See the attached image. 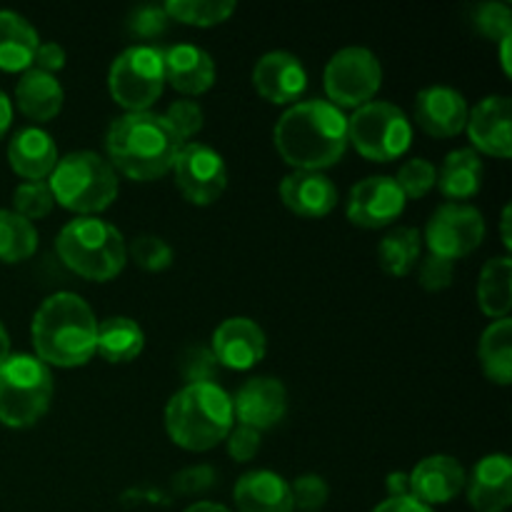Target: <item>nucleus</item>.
<instances>
[{
	"mask_svg": "<svg viewBox=\"0 0 512 512\" xmlns=\"http://www.w3.org/2000/svg\"><path fill=\"white\" fill-rule=\"evenodd\" d=\"M273 140L285 163L295 170L320 173L348 150V118L328 100H303L280 115Z\"/></svg>",
	"mask_w": 512,
	"mask_h": 512,
	"instance_id": "obj_1",
	"label": "nucleus"
},
{
	"mask_svg": "<svg viewBox=\"0 0 512 512\" xmlns=\"http://www.w3.org/2000/svg\"><path fill=\"white\" fill-rule=\"evenodd\" d=\"M183 145L168 120L150 110L120 115L110 123L105 135L108 163L138 183L158 180L173 170Z\"/></svg>",
	"mask_w": 512,
	"mask_h": 512,
	"instance_id": "obj_2",
	"label": "nucleus"
},
{
	"mask_svg": "<svg viewBox=\"0 0 512 512\" xmlns=\"http://www.w3.org/2000/svg\"><path fill=\"white\" fill-rule=\"evenodd\" d=\"M30 333L40 363L80 368L95 355L98 318L80 295L53 293L35 310Z\"/></svg>",
	"mask_w": 512,
	"mask_h": 512,
	"instance_id": "obj_3",
	"label": "nucleus"
},
{
	"mask_svg": "<svg viewBox=\"0 0 512 512\" xmlns=\"http://www.w3.org/2000/svg\"><path fill=\"white\" fill-rule=\"evenodd\" d=\"M165 430L178 448L205 453L233 430V403L218 383H193L168 400Z\"/></svg>",
	"mask_w": 512,
	"mask_h": 512,
	"instance_id": "obj_4",
	"label": "nucleus"
},
{
	"mask_svg": "<svg viewBox=\"0 0 512 512\" xmlns=\"http://www.w3.org/2000/svg\"><path fill=\"white\" fill-rule=\"evenodd\" d=\"M55 253L65 268L95 283L113 280L128 263V245L123 233L100 218L70 220L58 233Z\"/></svg>",
	"mask_w": 512,
	"mask_h": 512,
	"instance_id": "obj_5",
	"label": "nucleus"
},
{
	"mask_svg": "<svg viewBox=\"0 0 512 512\" xmlns=\"http://www.w3.org/2000/svg\"><path fill=\"white\" fill-rule=\"evenodd\" d=\"M48 188L55 203L65 210L78 213L80 218H95V213H103L118 198V175L98 153L75 150L58 158Z\"/></svg>",
	"mask_w": 512,
	"mask_h": 512,
	"instance_id": "obj_6",
	"label": "nucleus"
},
{
	"mask_svg": "<svg viewBox=\"0 0 512 512\" xmlns=\"http://www.w3.org/2000/svg\"><path fill=\"white\" fill-rule=\"evenodd\" d=\"M53 400V375L35 355L15 353L0 363V423L23 430L38 423Z\"/></svg>",
	"mask_w": 512,
	"mask_h": 512,
	"instance_id": "obj_7",
	"label": "nucleus"
},
{
	"mask_svg": "<svg viewBox=\"0 0 512 512\" xmlns=\"http://www.w3.org/2000/svg\"><path fill=\"white\" fill-rule=\"evenodd\" d=\"M348 143L373 163H390L408 153L413 125L398 105L370 100L348 118Z\"/></svg>",
	"mask_w": 512,
	"mask_h": 512,
	"instance_id": "obj_8",
	"label": "nucleus"
},
{
	"mask_svg": "<svg viewBox=\"0 0 512 512\" xmlns=\"http://www.w3.org/2000/svg\"><path fill=\"white\" fill-rule=\"evenodd\" d=\"M163 50L155 45H130L110 65L108 90L128 113H145L163 95Z\"/></svg>",
	"mask_w": 512,
	"mask_h": 512,
	"instance_id": "obj_9",
	"label": "nucleus"
},
{
	"mask_svg": "<svg viewBox=\"0 0 512 512\" xmlns=\"http://www.w3.org/2000/svg\"><path fill=\"white\" fill-rule=\"evenodd\" d=\"M380 83H383V68L368 48L358 45L343 48L325 65L323 85L328 103H333L335 108H363L375 98Z\"/></svg>",
	"mask_w": 512,
	"mask_h": 512,
	"instance_id": "obj_10",
	"label": "nucleus"
},
{
	"mask_svg": "<svg viewBox=\"0 0 512 512\" xmlns=\"http://www.w3.org/2000/svg\"><path fill=\"white\" fill-rule=\"evenodd\" d=\"M485 238V220L478 208L468 203H445L430 215L425 225V245L430 255L460 260L480 248Z\"/></svg>",
	"mask_w": 512,
	"mask_h": 512,
	"instance_id": "obj_11",
	"label": "nucleus"
},
{
	"mask_svg": "<svg viewBox=\"0 0 512 512\" xmlns=\"http://www.w3.org/2000/svg\"><path fill=\"white\" fill-rule=\"evenodd\" d=\"M175 183L188 203L213 205L228 188V168L218 150L203 143H185L173 165Z\"/></svg>",
	"mask_w": 512,
	"mask_h": 512,
	"instance_id": "obj_12",
	"label": "nucleus"
},
{
	"mask_svg": "<svg viewBox=\"0 0 512 512\" xmlns=\"http://www.w3.org/2000/svg\"><path fill=\"white\" fill-rule=\"evenodd\" d=\"M405 195L395 178L373 175L353 185L348 195V220L358 228L378 230L398 220L405 210Z\"/></svg>",
	"mask_w": 512,
	"mask_h": 512,
	"instance_id": "obj_13",
	"label": "nucleus"
},
{
	"mask_svg": "<svg viewBox=\"0 0 512 512\" xmlns=\"http://www.w3.org/2000/svg\"><path fill=\"white\" fill-rule=\"evenodd\" d=\"M253 85L273 105H288L303 98L308 90V73L298 55L288 50H270L255 63Z\"/></svg>",
	"mask_w": 512,
	"mask_h": 512,
	"instance_id": "obj_14",
	"label": "nucleus"
},
{
	"mask_svg": "<svg viewBox=\"0 0 512 512\" xmlns=\"http://www.w3.org/2000/svg\"><path fill=\"white\" fill-rule=\"evenodd\" d=\"M475 153L508 160L512 155V105L505 95H488L468 113L465 123Z\"/></svg>",
	"mask_w": 512,
	"mask_h": 512,
	"instance_id": "obj_15",
	"label": "nucleus"
},
{
	"mask_svg": "<svg viewBox=\"0 0 512 512\" xmlns=\"http://www.w3.org/2000/svg\"><path fill=\"white\" fill-rule=\"evenodd\" d=\"M230 403H233V415L238 418V425L263 433V430L275 428L285 418L288 393L280 380L253 378L240 385Z\"/></svg>",
	"mask_w": 512,
	"mask_h": 512,
	"instance_id": "obj_16",
	"label": "nucleus"
},
{
	"mask_svg": "<svg viewBox=\"0 0 512 512\" xmlns=\"http://www.w3.org/2000/svg\"><path fill=\"white\" fill-rule=\"evenodd\" d=\"M213 355L218 365L230 370H250L265 358V333L255 320L228 318L215 328L213 333Z\"/></svg>",
	"mask_w": 512,
	"mask_h": 512,
	"instance_id": "obj_17",
	"label": "nucleus"
},
{
	"mask_svg": "<svg viewBox=\"0 0 512 512\" xmlns=\"http://www.w3.org/2000/svg\"><path fill=\"white\" fill-rule=\"evenodd\" d=\"M468 103L458 90L448 85H430L415 98V123L435 138H453L468 123Z\"/></svg>",
	"mask_w": 512,
	"mask_h": 512,
	"instance_id": "obj_18",
	"label": "nucleus"
},
{
	"mask_svg": "<svg viewBox=\"0 0 512 512\" xmlns=\"http://www.w3.org/2000/svg\"><path fill=\"white\" fill-rule=\"evenodd\" d=\"M475 512H505L512 503V460L505 453L485 455L465 480Z\"/></svg>",
	"mask_w": 512,
	"mask_h": 512,
	"instance_id": "obj_19",
	"label": "nucleus"
},
{
	"mask_svg": "<svg viewBox=\"0 0 512 512\" xmlns=\"http://www.w3.org/2000/svg\"><path fill=\"white\" fill-rule=\"evenodd\" d=\"M408 478L410 495L433 508V505H443L458 498L465 490L468 475H465L463 465L450 455H430L415 465Z\"/></svg>",
	"mask_w": 512,
	"mask_h": 512,
	"instance_id": "obj_20",
	"label": "nucleus"
},
{
	"mask_svg": "<svg viewBox=\"0 0 512 512\" xmlns=\"http://www.w3.org/2000/svg\"><path fill=\"white\" fill-rule=\"evenodd\" d=\"M280 200L300 218H325L338 205V188L328 175L295 170L280 183Z\"/></svg>",
	"mask_w": 512,
	"mask_h": 512,
	"instance_id": "obj_21",
	"label": "nucleus"
},
{
	"mask_svg": "<svg viewBox=\"0 0 512 512\" xmlns=\"http://www.w3.org/2000/svg\"><path fill=\"white\" fill-rule=\"evenodd\" d=\"M165 83L183 95H200L215 85V60L203 48L190 43L173 45L163 50Z\"/></svg>",
	"mask_w": 512,
	"mask_h": 512,
	"instance_id": "obj_22",
	"label": "nucleus"
},
{
	"mask_svg": "<svg viewBox=\"0 0 512 512\" xmlns=\"http://www.w3.org/2000/svg\"><path fill=\"white\" fill-rule=\"evenodd\" d=\"M235 508L240 512H293L290 483L273 470H253L235 483Z\"/></svg>",
	"mask_w": 512,
	"mask_h": 512,
	"instance_id": "obj_23",
	"label": "nucleus"
},
{
	"mask_svg": "<svg viewBox=\"0 0 512 512\" xmlns=\"http://www.w3.org/2000/svg\"><path fill=\"white\" fill-rule=\"evenodd\" d=\"M8 163L20 178L45 180L58 165V148L53 135L43 128H23L13 135L8 145Z\"/></svg>",
	"mask_w": 512,
	"mask_h": 512,
	"instance_id": "obj_24",
	"label": "nucleus"
},
{
	"mask_svg": "<svg viewBox=\"0 0 512 512\" xmlns=\"http://www.w3.org/2000/svg\"><path fill=\"white\" fill-rule=\"evenodd\" d=\"M38 45V30L23 15L15 10H0V70L5 73L30 70Z\"/></svg>",
	"mask_w": 512,
	"mask_h": 512,
	"instance_id": "obj_25",
	"label": "nucleus"
},
{
	"mask_svg": "<svg viewBox=\"0 0 512 512\" xmlns=\"http://www.w3.org/2000/svg\"><path fill=\"white\" fill-rule=\"evenodd\" d=\"M65 93L60 88V83L55 80V75L43 73V70H25L23 78L15 85V103L23 110V115H28L30 120H38V123H48L63 108Z\"/></svg>",
	"mask_w": 512,
	"mask_h": 512,
	"instance_id": "obj_26",
	"label": "nucleus"
},
{
	"mask_svg": "<svg viewBox=\"0 0 512 512\" xmlns=\"http://www.w3.org/2000/svg\"><path fill=\"white\" fill-rule=\"evenodd\" d=\"M483 160L473 148H460L445 155L443 168L438 173V188L450 203L455 200H468L478 195L483 185Z\"/></svg>",
	"mask_w": 512,
	"mask_h": 512,
	"instance_id": "obj_27",
	"label": "nucleus"
},
{
	"mask_svg": "<svg viewBox=\"0 0 512 512\" xmlns=\"http://www.w3.org/2000/svg\"><path fill=\"white\" fill-rule=\"evenodd\" d=\"M145 348L143 328L133 318H108L98 323L95 353L108 363H133Z\"/></svg>",
	"mask_w": 512,
	"mask_h": 512,
	"instance_id": "obj_28",
	"label": "nucleus"
},
{
	"mask_svg": "<svg viewBox=\"0 0 512 512\" xmlns=\"http://www.w3.org/2000/svg\"><path fill=\"white\" fill-rule=\"evenodd\" d=\"M478 303L488 318L503 320L512 308V260L500 255L485 263L478 280Z\"/></svg>",
	"mask_w": 512,
	"mask_h": 512,
	"instance_id": "obj_29",
	"label": "nucleus"
},
{
	"mask_svg": "<svg viewBox=\"0 0 512 512\" xmlns=\"http://www.w3.org/2000/svg\"><path fill=\"white\" fill-rule=\"evenodd\" d=\"M480 365L490 383H512V320H493L480 338Z\"/></svg>",
	"mask_w": 512,
	"mask_h": 512,
	"instance_id": "obj_30",
	"label": "nucleus"
},
{
	"mask_svg": "<svg viewBox=\"0 0 512 512\" xmlns=\"http://www.w3.org/2000/svg\"><path fill=\"white\" fill-rule=\"evenodd\" d=\"M423 238L415 228H393L378 245V263L393 278H405L420 263Z\"/></svg>",
	"mask_w": 512,
	"mask_h": 512,
	"instance_id": "obj_31",
	"label": "nucleus"
},
{
	"mask_svg": "<svg viewBox=\"0 0 512 512\" xmlns=\"http://www.w3.org/2000/svg\"><path fill=\"white\" fill-rule=\"evenodd\" d=\"M38 250V230L15 210H0V260L23 263Z\"/></svg>",
	"mask_w": 512,
	"mask_h": 512,
	"instance_id": "obj_32",
	"label": "nucleus"
},
{
	"mask_svg": "<svg viewBox=\"0 0 512 512\" xmlns=\"http://www.w3.org/2000/svg\"><path fill=\"white\" fill-rule=\"evenodd\" d=\"M163 10L170 20H178V23L213 28L235 13V3L233 0H168Z\"/></svg>",
	"mask_w": 512,
	"mask_h": 512,
	"instance_id": "obj_33",
	"label": "nucleus"
},
{
	"mask_svg": "<svg viewBox=\"0 0 512 512\" xmlns=\"http://www.w3.org/2000/svg\"><path fill=\"white\" fill-rule=\"evenodd\" d=\"M53 205L55 198L45 180H33V183L25 180V183H20L13 193V210L18 215H23L25 220H30V223L50 215Z\"/></svg>",
	"mask_w": 512,
	"mask_h": 512,
	"instance_id": "obj_34",
	"label": "nucleus"
},
{
	"mask_svg": "<svg viewBox=\"0 0 512 512\" xmlns=\"http://www.w3.org/2000/svg\"><path fill=\"white\" fill-rule=\"evenodd\" d=\"M395 183L403 190L405 198L420 200L435 188V183H438V170H435V165L430 163V160L410 158L408 163H403V168L398 170Z\"/></svg>",
	"mask_w": 512,
	"mask_h": 512,
	"instance_id": "obj_35",
	"label": "nucleus"
},
{
	"mask_svg": "<svg viewBox=\"0 0 512 512\" xmlns=\"http://www.w3.org/2000/svg\"><path fill=\"white\" fill-rule=\"evenodd\" d=\"M128 255L138 268L148 270V273H160V270L170 268L175 258L173 248L158 235H138L128 248Z\"/></svg>",
	"mask_w": 512,
	"mask_h": 512,
	"instance_id": "obj_36",
	"label": "nucleus"
},
{
	"mask_svg": "<svg viewBox=\"0 0 512 512\" xmlns=\"http://www.w3.org/2000/svg\"><path fill=\"white\" fill-rule=\"evenodd\" d=\"M473 23L480 35H485L493 43H503L512 38V10L505 3H480L473 10Z\"/></svg>",
	"mask_w": 512,
	"mask_h": 512,
	"instance_id": "obj_37",
	"label": "nucleus"
},
{
	"mask_svg": "<svg viewBox=\"0 0 512 512\" xmlns=\"http://www.w3.org/2000/svg\"><path fill=\"white\" fill-rule=\"evenodd\" d=\"M218 360H215L213 350L203 348V345H190L185 348V353L180 355V373L188 380V385L193 383H215V375H218Z\"/></svg>",
	"mask_w": 512,
	"mask_h": 512,
	"instance_id": "obj_38",
	"label": "nucleus"
},
{
	"mask_svg": "<svg viewBox=\"0 0 512 512\" xmlns=\"http://www.w3.org/2000/svg\"><path fill=\"white\" fill-rule=\"evenodd\" d=\"M163 118L168 120V125L175 130V135H178L183 143L185 140L195 138V135L203 130V123H205L203 108H200L195 100H175V103L165 110Z\"/></svg>",
	"mask_w": 512,
	"mask_h": 512,
	"instance_id": "obj_39",
	"label": "nucleus"
},
{
	"mask_svg": "<svg viewBox=\"0 0 512 512\" xmlns=\"http://www.w3.org/2000/svg\"><path fill=\"white\" fill-rule=\"evenodd\" d=\"M290 493H293L295 508L305 512H318L328 503V483L313 473L295 478L293 485H290Z\"/></svg>",
	"mask_w": 512,
	"mask_h": 512,
	"instance_id": "obj_40",
	"label": "nucleus"
},
{
	"mask_svg": "<svg viewBox=\"0 0 512 512\" xmlns=\"http://www.w3.org/2000/svg\"><path fill=\"white\" fill-rule=\"evenodd\" d=\"M170 18L165 15L163 5H140L128 15V30L143 40L160 38L168 28Z\"/></svg>",
	"mask_w": 512,
	"mask_h": 512,
	"instance_id": "obj_41",
	"label": "nucleus"
},
{
	"mask_svg": "<svg viewBox=\"0 0 512 512\" xmlns=\"http://www.w3.org/2000/svg\"><path fill=\"white\" fill-rule=\"evenodd\" d=\"M455 278V263L453 260L438 258V255H428V258L420 263V285L430 293H438L445 290Z\"/></svg>",
	"mask_w": 512,
	"mask_h": 512,
	"instance_id": "obj_42",
	"label": "nucleus"
},
{
	"mask_svg": "<svg viewBox=\"0 0 512 512\" xmlns=\"http://www.w3.org/2000/svg\"><path fill=\"white\" fill-rule=\"evenodd\" d=\"M225 443H228V455L235 463H248V460H253L255 455H258L263 438H260L258 430L238 425L235 430H230Z\"/></svg>",
	"mask_w": 512,
	"mask_h": 512,
	"instance_id": "obj_43",
	"label": "nucleus"
},
{
	"mask_svg": "<svg viewBox=\"0 0 512 512\" xmlns=\"http://www.w3.org/2000/svg\"><path fill=\"white\" fill-rule=\"evenodd\" d=\"M215 485V470L208 465H195V468H185L173 478V488L180 495H198L205 493Z\"/></svg>",
	"mask_w": 512,
	"mask_h": 512,
	"instance_id": "obj_44",
	"label": "nucleus"
},
{
	"mask_svg": "<svg viewBox=\"0 0 512 512\" xmlns=\"http://www.w3.org/2000/svg\"><path fill=\"white\" fill-rule=\"evenodd\" d=\"M65 65V50L60 43H40L38 50H35V58H33V68L35 70H43V73L55 75L60 68Z\"/></svg>",
	"mask_w": 512,
	"mask_h": 512,
	"instance_id": "obj_45",
	"label": "nucleus"
},
{
	"mask_svg": "<svg viewBox=\"0 0 512 512\" xmlns=\"http://www.w3.org/2000/svg\"><path fill=\"white\" fill-rule=\"evenodd\" d=\"M373 512H433V508L420 503L413 495H403V498H388L378 505Z\"/></svg>",
	"mask_w": 512,
	"mask_h": 512,
	"instance_id": "obj_46",
	"label": "nucleus"
},
{
	"mask_svg": "<svg viewBox=\"0 0 512 512\" xmlns=\"http://www.w3.org/2000/svg\"><path fill=\"white\" fill-rule=\"evenodd\" d=\"M385 488H388V498H403V495H410L408 473H390L388 480H385Z\"/></svg>",
	"mask_w": 512,
	"mask_h": 512,
	"instance_id": "obj_47",
	"label": "nucleus"
},
{
	"mask_svg": "<svg viewBox=\"0 0 512 512\" xmlns=\"http://www.w3.org/2000/svg\"><path fill=\"white\" fill-rule=\"evenodd\" d=\"M10 120H13V105H10L8 95H5L3 90H0V138H3V135L8 133Z\"/></svg>",
	"mask_w": 512,
	"mask_h": 512,
	"instance_id": "obj_48",
	"label": "nucleus"
},
{
	"mask_svg": "<svg viewBox=\"0 0 512 512\" xmlns=\"http://www.w3.org/2000/svg\"><path fill=\"white\" fill-rule=\"evenodd\" d=\"M185 512H230V510L220 503H193Z\"/></svg>",
	"mask_w": 512,
	"mask_h": 512,
	"instance_id": "obj_49",
	"label": "nucleus"
},
{
	"mask_svg": "<svg viewBox=\"0 0 512 512\" xmlns=\"http://www.w3.org/2000/svg\"><path fill=\"white\" fill-rule=\"evenodd\" d=\"M8 355H10V338H8V330H5V325L0 323V363H3Z\"/></svg>",
	"mask_w": 512,
	"mask_h": 512,
	"instance_id": "obj_50",
	"label": "nucleus"
},
{
	"mask_svg": "<svg viewBox=\"0 0 512 512\" xmlns=\"http://www.w3.org/2000/svg\"><path fill=\"white\" fill-rule=\"evenodd\" d=\"M503 243L505 248H510L512 240H510V205H505L503 210Z\"/></svg>",
	"mask_w": 512,
	"mask_h": 512,
	"instance_id": "obj_51",
	"label": "nucleus"
}]
</instances>
